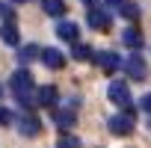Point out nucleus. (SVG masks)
<instances>
[{
    "mask_svg": "<svg viewBox=\"0 0 151 148\" xmlns=\"http://www.w3.org/2000/svg\"><path fill=\"white\" fill-rule=\"evenodd\" d=\"M119 68H124V74H127L130 80H145V74H148V65H145V59L139 53H130L127 59H122Z\"/></svg>",
    "mask_w": 151,
    "mask_h": 148,
    "instance_id": "nucleus-1",
    "label": "nucleus"
},
{
    "mask_svg": "<svg viewBox=\"0 0 151 148\" xmlns=\"http://www.w3.org/2000/svg\"><path fill=\"white\" fill-rule=\"evenodd\" d=\"M107 127H110V133H113V136H127V133H133V116L124 110V113L113 116V119L107 121Z\"/></svg>",
    "mask_w": 151,
    "mask_h": 148,
    "instance_id": "nucleus-2",
    "label": "nucleus"
},
{
    "mask_svg": "<svg viewBox=\"0 0 151 148\" xmlns=\"http://www.w3.org/2000/svg\"><path fill=\"white\" fill-rule=\"evenodd\" d=\"M86 21H89V27L92 30H110V24H113V18H110V12L104 9V6H89V15H86Z\"/></svg>",
    "mask_w": 151,
    "mask_h": 148,
    "instance_id": "nucleus-3",
    "label": "nucleus"
},
{
    "mask_svg": "<svg viewBox=\"0 0 151 148\" xmlns=\"http://www.w3.org/2000/svg\"><path fill=\"white\" fill-rule=\"evenodd\" d=\"M107 95H110L113 104H119V107H130V89H127V83L113 80V83L107 86Z\"/></svg>",
    "mask_w": 151,
    "mask_h": 148,
    "instance_id": "nucleus-4",
    "label": "nucleus"
},
{
    "mask_svg": "<svg viewBox=\"0 0 151 148\" xmlns=\"http://www.w3.org/2000/svg\"><path fill=\"white\" fill-rule=\"evenodd\" d=\"M12 92L15 95H24V92H33V74L27 71V68H18L15 74H12Z\"/></svg>",
    "mask_w": 151,
    "mask_h": 148,
    "instance_id": "nucleus-5",
    "label": "nucleus"
},
{
    "mask_svg": "<svg viewBox=\"0 0 151 148\" xmlns=\"http://www.w3.org/2000/svg\"><path fill=\"white\" fill-rule=\"evenodd\" d=\"M92 59H95V62H98L104 71H110V74H113V71L122 65V56H119L116 50H98V53H92Z\"/></svg>",
    "mask_w": 151,
    "mask_h": 148,
    "instance_id": "nucleus-6",
    "label": "nucleus"
},
{
    "mask_svg": "<svg viewBox=\"0 0 151 148\" xmlns=\"http://www.w3.org/2000/svg\"><path fill=\"white\" fill-rule=\"evenodd\" d=\"M56 36L62 39V42H77L80 39V27L77 24H74V21H59V27H56Z\"/></svg>",
    "mask_w": 151,
    "mask_h": 148,
    "instance_id": "nucleus-7",
    "label": "nucleus"
},
{
    "mask_svg": "<svg viewBox=\"0 0 151 148\" xmlns=\"http://www.w3.org/2000/svg\"><path fill=\"white\" fill-rule=\"evenodd\" d=\"M18 130H21L24 136H36V133L42 130V121H39L33 113H24V116H21V121H18Z\"/></svg>",
    "mask_w": 151,
    "mask_h": 148,
    "instance_id": "nucleus-8",
    "label": "nucleus"
},
{
    "mask_svg": "<svg viewBox=\"0 0 151 148\" xmlns=\"http://www.w3.org/2000/svg\"><path fill=\"white\" fill-rule=\"evenodd\" d=\"M39 56H42V62H45L47 68H53V71L65 65V56H62V53H59L56 47H47V50H39Z\"/></svg>",
    "mask_w": 151,
    "mask_h": 148,
    "instance_id": "nucleus-9",
    "label": "nucleus"
},
{
    "mask_svg": "<svg viewBox=\"0 0 151 148\" xmlns=\"http://www.w3.org/2000/svg\"><path fill=\"white\" fill-rule=\"evenodd\" d=\"M53 121H56L62 130H68V127H74V121H77V113H74L71 107H65V110H56V113H53Z\"/></svg>",
    "mask_w": 151,
    "mask_h": 148,
    "instance_id": "nucleus-10",
    "label": "nucleus"
},
{
    "mask_svg": "<svg viewBox=\"0 0 151 148\" xmlns=\"http://www.w3.org/2000/svg\"><path fill=\"white\" fill-rule=\"evenodd\" d=\"M36 101H39L42 107H47V110H50V107H56V101H59V92H56V86H42Z\"/></svg>",
    "mask_w": 151,
    "mask_h": 148,
    "instance_id": "nucleus-11",
    "label": "nucleus"
},
{
    "mask_svg": "<svg viewBox=\"0 0 151 148\" xmlns=\"http://www.w3.org/2000/svg\"><path fill=\"white\" fill-rule=\"evenodd\" d=\"M122 42H124L127 47H133V50H136V47H142V36H139V30H136V27H127V30L122 33Z\"/></svg>",
    "mask_w": 151,
    "mask_h": 148,
    "instance_id": "nucleus-12",
    "label": "nucleus"
},
{
    "mask_svg": "<svg viewBox=\"0 0 151 148\" xmlns=\"http://www.w3.org/2000/svg\"><path fill=\"white\" fill-rule=\"evenodd\" d=\"M45 12L50 15V18H62L65 15V3H62V0H45Z\"/></svg>",
    "mask_w": 151,
    "mask_h": 148,
    "instance_id": "nucleus-13",
    "label": "nucleus"
},
{
    "mask_svg": "<svg viewBox=\"0 0 151 148\" xmlns=\"http://www.w3.org/2000/svg\"><path fill=\"white\" fill-rule=\"evenodd\" d=\"M0 39H3L6 45H18V30H15L12 21H6L3 27H0Z\"/></svg>",
    "mask_w": 151,
    "mask_h": 148,
    "instance_id": "nucleus-14",
    "label": "nucleus"
},
{
    "mask_svg": "<svg viewBox=\"0 0 151 148\" xmlns=\"http://www.w3.org/2000/svg\"><path fill=\"white\" fill-rule=\"evenodd\" d=\"M39 50H42L39 45H27V47H21V50H18V62H21V65H27V62H33V59L39 56Z\"/></svg>",
    "mask_w": 151,
    "mask_h": 148,
    "instance_id": "nucleus-15",
    "label": "nucleus"
},
{
    "mask_svg": "<svg viewBox=\"0 0 151 148\" xmlns=\"http://www.w3.org/2000/svg\"><path fill=\"white\" fill-rule=\"evenodd\" d=\"M119 12H122L124 18H130V21L139 18V6H136V3H127V0H122V3H119Z\"/></svg>",
    "mask_w": 151,
    "mask_h": 148,
    "instance_id": "nucleus-16",
    "label": "nucleus"
},
{
    "mask_svg": "<svg viewBox=\"0 0 151 148\" xmlns=\"http://www.w3.org/2000/svg\"><path fill=\"white\" fill-rule=\"evenodd\" d=\"M74 59H92V47L89 45H77V42H74Z\"/></svg>",
    "mask_w": 151,
    "mask_h": 148,
    "instance_id": "nucleus-17",
    "label": "nucleus"
},
{
    "mask_svg": "<svg viewBox=\"0 0 151 148\" xmlns=\"http://www.w3.org/2000/svg\"><path fill=\"white\" fill-rule=\"evenodd\" d=\"M56 148H80V139H77V136H62V139L56 142Z\"/></svg>",
    "mask_w": 151,
    "mask_h": 148,
    "instance_id": "nucleus-18",
    "label": "nucleus"
},
{
    "mask_svg": "<svg viewBox=\"0 0 151 148\" xmlns=\"http://www.w3.org/2000/svg\"><path fill=\"white\" fill-rule=\"evenodd\" d=\"M0 18H3V21H12L15 18V9L9 3H3V0H0Z\"/></svg>",
    "mask_w": 151,
    "mask_h": 148,
    "instance_id": "nucleus-19",
    "label": "nucleus"
},
{
    "mask_svg": "<svg viewBox=\"0 0 151 148\" xmlns=\"http://www.w3.org/2000/svg\"><path fill=\"white\" fill-rule=\"evenodd\" d=\"M139 107H142V113H148V116H151V92H148V95H142Z\"/></svg>",
    "mask_w": 151,
    "mask_h": 148,
    "instance_id": "nucleus-20",
    "label": "nucleus"
},
{
    "mask_svg": "<svg viewBox=\"0 0 151 148\" xmlns=\"http://www.w3.org/2000/svg\"><path fill=\"white\" fill-rule=\"evenodd\" d=\"M9 121H12V110L0 107V124H9Z\"/></svg>",
    "mask_w": 151,
    "mask_h": 148,
    "instance_id": "nucleus-21",
    "label": "nucleus"
},
{
    "mask_svg": "<svg viewBox=\"0 0 151 148\" xmlns=\"http://www.w3.org/2000/svg\"><path fill=\"white\" fill-rule=\"evenodd\" d=\"M107 3H113V6H119V3H122V0H107Z\"/></svg>",
    "mask_w": 151,
    "mask_h": 148,
    "instance_id": "nucleus-22",
    "label": "nucleus"
},
{
    "mask_svg": "<svg viewBox=\"0 0 151 148\" xmlns=\"http://www.w3.org/2000/svg\"><path fill=\"white\" fill-rule=\"evenodd\" d=\"M83 3H86V6H92V3H98V0H83Z\"/></svg>",
    "mask_w": 151,
    "mask_h": 148,
    "instance_id": "nucleus-23",
    "label": "nucleus"
},
{
    "mask_svg": "<svg viewBox=\"0 0 151 148\" xmlns=\"http://www.w3.org/2000/svg\"><path fill=\"white\" fill-rule=\"evenodd\" d=\"M0 98H3V83H0Z\"/></svg>",
    "mask_w": 151,
    "mask_h": 148,
    "instance_id": "nucleus-24",
    "label": "nucleus"
},
{
    "mask_svg": "<svg viewBox=\"0 0 151 148\" xmlns=\"http://www.w3.org/2000/svg\"><path fill=\"white\" fill-rule=\"evenodd\" d=\"M18 3H21V0H18Z\"/></svg>",
    "mask_w": 151,
    "mask_h": 148,
    "instance_id": "nucleus-25",
    "label": "nucleus"
}]
</instances>
